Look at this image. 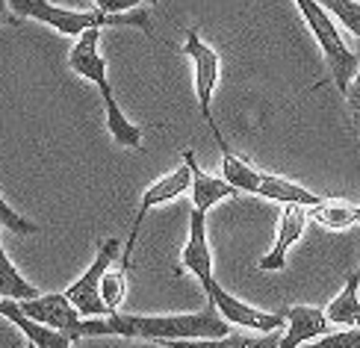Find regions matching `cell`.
<instances>
[{
  "instance_id": "cell-1",
  "label": "cell",
  "mask_w": 360,
  "mask_h": 348,
  "mask_svg": "<svg viewBox=\"0 0 360 348\" xmlns=\"http://www.w3.org/2000/svg\"><path fill=\"white\" fill-rule=\"evenodd\" d=\"M83 337H124V340H216L231 334V325L207 301L198 313H160V316H127L110 313L98 319H83Z\"/></svg>"
},
{
  "instance_id": "cell-2",
  "label": "cell",
  "mask_w": 360,
  "mask_h": 348,
  "mask_svg": "<svg viewBox=\"0 0 360 348\" xmlns=\"http://www.w3.org/2000/svg\"><path fill=\"white\" fill-rule=\"evenodd\" d=\"M9 12L15 18H30L39 24L53 27L63 36H83L86 30H103V27H136L142 33L154 36V21L148 9H133L124 15H107L101 9L92 12H80V9H65V6H53L51 0H6Z\"/></svg>"
},
{
  "instance_id": "cell-3",
  "label": "cell",
  "mask_w": 360,
  "mask_h": 348,
  "mask_svg": "<svg viewBox=\"0 0 360 348\" xmlns=\"http://www.w3.org/2000/svg\"><path fill=\"white\" fill-rule=\"evenodd\" d=\"M221 177L236 189V192H251V195H260V198L269 201H278V204H302V207H316L322 198L316 192L304 189L302 183H292L287 177H278V174H266L260 169L233 154V148L221 150Z\"/></svg>"
},
{
  "instance_id": "cell-4",
  "label": "cell",
  "mask_w": 360,
  "mask_h": 348,
  "mask_svg": "<svg viewBox=\"0 0 360 348\" xmlns=\"http://www.w3.org/2000/svg\"><path fill=\"white\" fill-rule=\"evenodd\" d=\"M295 6H298V12H302L307 30L313 33V39H316L319 51L325 56L328 83H334L337 92L346 95V89H349L354 71H357V53L342 41L337 21L331 18V12H328L319 0H295Z\"/></svg>"
},
{
  "instance_id": "cell-5",
  "label": "cell",
  "mask_w": 360,
  "mask_h": 348,
  "mask_svg": "<svg viewBox=\"0 0 360 348\" xmlns=\"http://www.w3.org/2000/svg\"><path fill=\"white\" fill-rule=\"evenodd\" d=\"M184 56H189L192 63V86H195V98H198V110H201V118L204 124L210 127V136L216 139L219 150H228V139L219 127V121L213 115V95L219 89V71H221V59H219V51L210 48V44L201 39L198 30H186V41H184Z\"/></svg>"
},
{
  "instance_id": "cell-6",
  "label": "cell",
  "mask_w": 360,
  "mask_h": 348,
  "mask_svg": "<svg viewBox=\"0 0 360 348\" xmlns=\"http://www.w3.org/2000/svg\"><path fill=\"white\" fill-rule=\"evenodd\" d=\"M118 257H122V242H118V239H103L98 245L95 260L89 263V269L65 290V298L71 301L74 310H77L83 319L110 316L107 307H103V301H101V281L112 269V263L118 260Z\"/></svg>"
},
{
  "instance_id": "cell-7",
  "label": "cell",
  "mask_w": 360,
  "mask_h": 348,
  "mask_svg": "<svg viewBox=\"0 0 360 348\" xmlns=\"http://www.w3.org/2000/svg\"><path fill=\"white\" fill-rule=\"evenodd\" d=\"M189 186H192V174H189L186 162H184L180 169L169 172L166 177H160L151 189H145L142 201H139V210H136V219H133L130 236H127V242L122 245V257H118V260H122V269H124V271H127V266H130V260H133V251H136V242H139V233H142L145 216L151 213L154 207H162V204H169V201L180 198L184 192H189Z\"/></svg>"
},
{
  "instance_id": "cell-8",
  "label": "cell",
  "mask_w": 360,
  "mask_h": 348,
  "mask_svg": "<svg viewBox=\"0 0 360 348\" xmlns=\"http://www.w3.org/2000/svg\"><path fill=\"white\" fill-rule=\"evenodd\" d=\"M204 292L210 298V304L219 310V316L228 325H236L243 330H254V334H272V330L283 328V313H266V310L251 307V304H245V301L233 298L231 292H224L219 286V281L210 283Z\"/></svg>"
},
{
  "instance_id": "cell-9",
  "label": "cell",
  "mask_w": 360,
  "mask_h": 348,
  "mask_svg": "<svg viewBox=\"0 0 360 348\" xmlns=\"http://www.w3.org/2000/svg\"><path fill=\"white\" fill-rule=\"evenodd\" d=\"M18 310L24 316H30L33 322L39 325H48L53 330H63L71 340H80V325H83V316L74 310V304L65 298V292H44L36 298H27L18 301Z\"/></svg>"
},
{
  "instance_id": "cell-10",
  "label": "cell",
  "mask_w": 360,
  "mask_h": 348,
  "mask_svg": "<svg viewBox=\"0 0 360 348\" xmlns=\"http://www.w3.org/2000/svg\"><path fill=\"white\" fill-rule=\"evenodd\" d=\"M184 271L195 275L201 290H207L216 281L213 251H210V242H207V213H201V210H192L189 213V236H186L184 251H180L177 275H184Z\"/></svg>"
},
{
  "instance_id": "cell-11",
  "label": "cell",
  "mask_w": 360,
  "mask_h": 348,
  "mask_svg": "<svg viewBox=\"0 0 360 348\" xmlns=\"http://www.w3.org/2000/svg\"><path fill=\"white\" fill-rule=\"evenodd\" d=\"M307 207L302 204H283L281 216H278V231H275V245L269 248L263 257H260V269L263 271H281L283 266H287V254L290 248L295 245L298 239H302L304 228H307Z\"/></svg>"
},
{
  "instance_id": "cell-12",
  "label": "cell",
  "mask_w": 360,
  "mask_h": 348,
  "mask_svg": "<svg viewBox=\"0 0 360 348\" xmlns=\"http://www.w3.org/2000/svg\"><path fill=\"white\" fill-rule=\"evenodd\" d=\"M325 334H331V322H328L325 310L310 307V304H295L290 310H283L281 348H302Z\"/></svg>"
},
{
  "instance_id": "cell-13",
  "label": "cell",
  "mask_w": 360,
  "mask_h": 348,
  "mask_svg": "<svg viewBox=\"0 0 360 348\" xmlns=\"http://www.w3.org/2000/svg\"><path fill=\"white\" fill-rule=\"evenodd\" d=\"M184 162H186V169L192 174V186H189V192H192V210L210 213L216 204L228 201V198H236V195H239L224 177L204 174V169L195 162V154H192L189 148H184Z\"/></svg>"
},
{
  "instance_id": "cell-14",
  "label": "cell",
  "mask_w": 360,
  "mask_h": 348,
  "mask_svg": "<svg viewBox=\"0 0 360 348\" xmlns=\"http://www.w3.org/2000/svg\"><path fill=\"white\" fill-rule=\"evenodd\" d=\"M0 316L18 328L27 337V345H33V348H71V342H74L68 334H63V330L39 325V322L30 319V316H24L18 310V301H12V298H0Z\"/></svg>"
},
{
  "instance_id": "cell-15",
  "label": "cell",
  "mask_w": 360,
  "mask_h": 348,
  "mask_svg": "<svg viewBox=\"0 0 360 348\" xmlns=\"http://www.w3.org/2000/svg\"><path fill=\"white\" fill-rule=\"evenodd\" d=\"M68 65L74 74L92 80L95 86L107 77V59L101 56V30H86L83 36H77V44L68 53Z\"/></svg>"
},
{
  "instance_id": "cell-16",
  "label": "cell",
  "mask_w": 360,
  "mask_h": 348,
  "mask_svg": "<svg viewBox=\"0 0 360 348\" xmlns=\"http://www.w3.org/2000/svg\"><path fill=\"white\" fill-rule=\"evenodd\" d=\"M98 92H101V101H103V110H107V130H110V136H112L118 145L133 148V150H142V127H136L122 112V107H118V101L112 95L110 80H101L98 83Z\"/></svg>"
},
{
  "instance_id": "cell-17",
  "label": "cell",
  "mask_w": 360,
  "mask_h": 348,
  "mask_svg": "<svg viewBox=\"0 0 360 348\" xmlns=\"http://www.w3.org/2000/svg\"><path fill=\"white\" fill-rule=\"evenodd\" d=\"M162 348H281V334L272 330V334H224L216 340H162L157 342Z\"/></svg>"
},
{
  "instance_id": "cell-18",
  "label": "cell",
  "mask_w": 360,
  "mask_h": 348,
  "mask_svg": "<svg viewBox=\"0 0 360 348\" xmlns=\"http://www.w3.org/2000/svg\"><path fill=\"white\" fill-rule=\"evenodd\" d=\"M307 216L322 224L325 231H334V233H342L360 224V204H352V201H342V198H322L316 207L307 210Z\"/></svg>"
},
{
  "instance_id": "cell-19",
  "label": "cell",
  "mask_w": 360,
  "mask_h": 348,
  "mask_svg": "<svg viewBox=\"0 0 360 348\" xmlns=\"http://www.w3.org/2000/svg\"><path fill=\"white\" fill-rule=\"evenodd\" d=\"M357 286H360V271H352L346 278V286L340 290V295L325 307L328 322L337 325V328H357L360 325V295H357Z\"/></svg>"
},
{
  "instance_id": "cell-20",
  "label": "cell",
  "mask_w": 360,
  "mask_h": 348,
  "mask_svg": "<svg viewBox=\"0 0 360 348\" xmlns=\"http://www.w3.org/2000/svg\"><path fill=\"white\" fill-rule=\"evenodd\" d=\"M36 295H41V292L15 269V263L9 260V254L4 248V242H0V298L27 301V298H36Z\"/></svg>"
},
{
  "instance_id": "cell-21",
  "label": "cell",
  "mask_w": 360,
  "mask_h": 348,
  "mask_svg": "<svg viewBox=\"0 0 360 348\" xmlns=\"http://www.w3.org/2000/svg\"><path fill=\"white\" fill-rule=\"evenodd\" d=\"M127 295V271L124 269H110L101 281V301L107 313H118V307L124 304Z\"/></svg>"
},
{
  "instance_id": "cell-22",
  "label": "cell",
  "mask_w": 360,
  "mask_h": 348,
  "mask_svg": "<svg viewBox=\"0 0 360 348\" xmlns=\"http://www.w3.org/2000/svg\"><path fill=\"white\" fill-rule=\"evenodd\" d=\"M319 4L331 12V18L360 39V0H319Z\"/></svg>"
},
{
  "instance_id": "cell-23",
  "label": "cell",
  "mask_w": 360,
  "mask_h": 348,
  "mask_svg": "<svg viewBox=\"0 0 360 348\" xmlns=\"http://www.w3.org/2000/svg\"><path fill=\"white\" fill-rule=\"evenodd\" d=\"M310 348H360V325L357 328H337L331 334L307 342Z\"/></svg>"
},
{
  "instance_id": "cell-24",
  "label": "cell",
  "mask_w": 360,
  "mask_h": 348,
  "mask_svg": "<svg viewBox=\"0 0 360 348\" xmlns=\"http://www.w3.org/2000/svg\"><path fill=\"white\" fill-rule=\"evenodd\" d=\"M0 228H6V231H12V233H21V236L39 233V224L30 221V219H24L21 213H15L4 195H0Z\"/></svg>"
},
{
  "instance_id": "cell-25",
  "label": "cell",
  "mask_w": 360,
  "mask_h": 348,
  "mask_svg": "<svg viewBox=\"0 0 360 348\" xmlns=\"http://www.w3.org/2000/svg\"><path fill=\"white\" fill-rule=\"evenodd\" d=\"M346 103H349V115H352V124L360 136V51H357V71H354V77L346 89Z\"/></svg>"
},
{
  "instance_id": "cell-26",
  "label": "cell",
  "mask_w": 360,
  "mask_h": 348,
  "mask_svg": "<svg viewBox=\"0 0 360 348\" xmlns=\"http://www.w3.org/2000/svg\"><path fill=\"white\" fill-rule=\"evenodd\" d=\"M142 4V0H95V6L107 15H124V12H133Z\"/></svg>"
},
{
  "instance_id": "cell-27",
  "label": "cell",
  "mask_w": 360,
  "mask_h": 348,
  "mask_svg": "<svg viewBox=\"0 0 360 348\" xmlns=\"http://www.w3.org/2000/svg\"><path fill=\"white\" fill-rule=\"evenodd\" d=\"M4 21H9V4L6 0H0V24Z\"/></svg>"
},
{
  "instance_id": "cell-28",
  "label": "cell",
  "mask_w": 360,
  "mask_h": 348,
  "mask_svg": "<svg viewBox=\"0 0 360 348\" xmlns=\"http://www.w3.org/2000/svg\"><path fill=\"white\" fill-rule=\"evenodd\" d=\"M148 4H151V6H160V0H148Z\"/></svg>"
},
{
  "instance_id": "cell-29",
  "label": "cell",
  "mask_w": 360,
  "mask_h": 348,
  "mask_svg": "<svg viewBox=\"0 0 360 348\" xmlns=\"http://www.w3.org/2000/svg\"><path fill=\"white\" fill-rule=\"evenodd\" d=\"M357 295H360V286H357Z\"/></svg>"
},
{
  "instance_id": "cell-30",
  "label": "cell",
  "mask_w": 360,
  "mask_h": 348,
  "mask_svg": "<svg viewBox=\"0 0 360 348\" xmlns=\"http://www.w3.org/2000/svg\"><path fill=\"white\" fill-rule=\"evenodd\" d=\"M302 348H310V345H302Z\"/></svg>"
}]
</instances>
